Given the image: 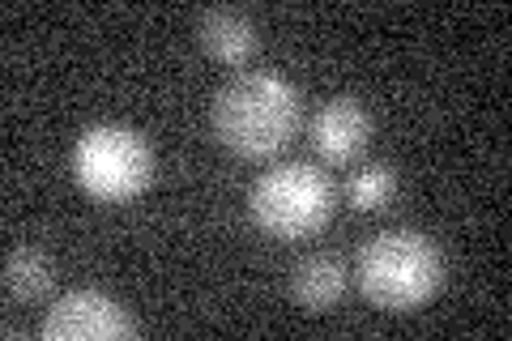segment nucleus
<instances>
[{
	"mask_svg": "<svg viewBox=\"0 0 512 341\" xmlns=\"http://www.w3.org/2000/svg\"><path fill=\"white\" fill-rule=\"evenodd\" d=\"M39 333L47 341H128L137 337V320L107 290H69L43 312Z\"/></svg>",
	"mask_w": 512,
	"mask_h": 341,
	"instance_id": "obj_5",
	"label": "nucleus"
},
{
	"mask_svg": "<svg viewBox=\"0 0 512 341\" xmlns=\"http://www.w3.org/2000/svg\"><path fill=\"white\" fill-rule=\"evenodd\" d=\"M308 141L312 150L342 167V162H355L367 145H372V111H367L359 99H329L325 107L312 116L308 124Z\"/></svg>",
	"mask_w": 512,
	"mask_h": 341,
	"instance_id": "obj_6",
	"label": "nucleus"
},
{
	"mask_svg": "<svg viewBox=\"0 0 512 341\" xmlns=\"http://www.w3.org/2000/svg\"><path fill=\"white\" fill-rule=\"evenodd\" d=\"M346 295V265L333 252H312L291 269V299L308 316L329 312L333 303Z\"/></svg>",
	"mask_w": 512,
	"mask_h": 341,
	"instance_id": "obj_8",
	"label": "nucleus"
},
{
	"mask_svg": "<svg viewBox=\"0 0 512 341\" xmlns=\"http://www.w3.org/2000/svg\"><path fill=\"white\" fill-rule=\"evenodd\" d=\"M73 180L86 197L103 205H124L154 184V150L128 124H90L73 141Z\"/></svg>",
	"mask_w": 512,
	"mask_h": 341,
	"instance_id": "obj_4",
	"label": "nucleus"
},
{
	"mask_svg": "<svg viewBox=\"0 0 512 341\" xmlns=\"http://www.w3.org/2000/svg\"><path fill=\"white\" fill-rule=\"evenodd\" d=\"M214 137L239 158H274L299 137L303 94L291 77L248 69L231 77L210 103Z\"/></svg>",
	"mask_w": 512,
	"mask_h": 341,
	"instance_id": "obj_1",
	"label": "nucleus"
},
{
	"mask_svg": "<svg viewBox=\"0 0 512 341\" xmlns=\"http://www.w3.org/2000/svg\"><path fill=\"white\" fill-rule=\"evenodd\" d=\"M333 209H338V188H333L329 171L312 167V162H278L256 175L248 188V214L256 231L282 243L325 231Z\"/></svg>",
	"mask_w": 512,
	"mask_h": 341,
	"instance_id": "obj_3",
	"label": "nucleus"
},
{
	"mask_svg": "<svg viewBox=\"0 0 512 341\" xmlns=\"http://www.w3.org/2000/svg\"><path fill=\"white\" fill-rule=\"evenodd\" d=\"M56 282V261L43 248H30V243H18V248L5 252V295L13 303H35L43 299Z\"/></svg>",
	"mask_w": 512,
	"mask_h": 341,
	"instance_id": "obj_9",
	"label": "nucleus"
},
{
	"mask_svg": "<svg viewBox=\"0 0 512 341\" xmlns=\"http://www.w3.org/2000/svg\"><path fill=\"white\" fill-rule=\"evenodd\" d=\"M346 197L355 209H363V214H376V209H384L397 197V171L389 162H363L346 180Z\"/></svg>",
	"mask_w": 512,
	"mask_h": 341,
	"instance_id": "obj_10",
	"label": "nucleus"
},
{
	"mask_svg": "<svg viewBox=\"0 0 512 341\" xmlns=\"http://www.w3.org/2000/svg\"><path fill=\"white\" fill-rule=\"evenodd\" d=\"M440 286L444 252L423 231H410V226L380 231L359 252V290L380 312H414V307L436 299Z\"/></svg>",
	"mask_w": 512,
	"mask_h": 341,
	"instance_id": "obj_2",
	"label": "nucleus"
},
{
	"mask_svg": "<svg viewBox=\"0 0 512 341\" xmlns=\"http://www.w3.org/2000/svg\"><path fill=\"white\" fill-rule=\"evenodd\" d=\"M197 43L218 64H248L256 56V22L239 9H205L197 18Z\"/></svg>",
	"mask_w": 512,
	"mask_h": 341,
	"instance_id": "obj_7",
	"label": "nucleus"
}]
</instances>
